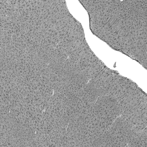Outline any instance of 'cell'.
<instances>
[{
	"label": "cell",
	"mask_w": 147,
	"mask_h": 147,
	"mask_svg": "<svg viewBox=\"0 0 147 147\" xmlns=\"http://www.w3.org/2000/svg\"><path fill=\"white\" fill-rule=\"evenodd\" d=\"M147 1H95L88 12L92 30L108 43L113 41L122 44L123 51L125 49L137 51L138 46L143 49L140 45L144 48Z\"/></svg>",
	"instance_id": "obj_1"
}]
</instances>
